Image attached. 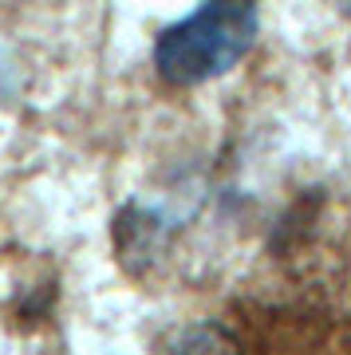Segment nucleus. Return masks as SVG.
<instances>
[{
	"instance_id": "nucleus-1",
	"label": "nucleus",
	"mask_w": 351,
	"mask_h": 355,
	"mask_svg": "<svg viewBox=\"0 0 351 355\" xmlns=\"http://www.w3.org/2000/svg\"><path fill=\"white\" fill-rule=\"evenodd\" d=\"M257 40L252 0H205L198 12L178 20L154 40V67L166 83L198 87L229 76Z\"/></svg>"
}]
</instances>
